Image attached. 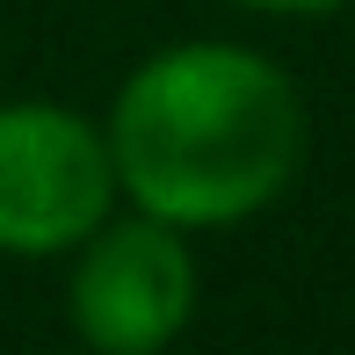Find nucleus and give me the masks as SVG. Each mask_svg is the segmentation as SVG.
<instances>
[{"label": "nucleus", "mask_w": 355, "mask_h": 355, "mask_svg": "<svg viewBox=\"0 0 355 355\" xmlns=\"http://www.w3.org/2000/svg\"><path fill=\"white\" fill-rule=\"evenodd\" d=\"M247 15H268V22H327V15L355 8V0H232Z\"/></svg>", "instance_id": "obj_4"}, {"label": "nucleus", "mask_w": 355, "mask_h": 355, "mask_svg": "<svg viewBox=\"0 0 355 355\" xmlns=\"http://www.w3.org/2000/svg\"><path fill=\"white\" fill-rule=\"evenodd\" d=\"M102 138L116 159V196L196 239L232 232L290 196L312 153V109L268 51L182 37L116 80Z\"/></svg>", "instance_id": "obj_1"}, {"label": "nucleus", "mask_w": 355, "mask_h": 355, "mask_svg": "<svg viewBox=\"0 0 355 355\" xmlns=\"http://www.w3.org/2000/svg\"><path fill=\"white\" fill-rule=\"evenodd\" d=\"M116 203L102 116L51 94L0 102V261H66Z\"/></svg>", "instance_id": "obj_2"}, {"label": "nucleus", "mask_w": 355, "mask_h": 355, "mask_svg": "<svg viewBox=\"0 0 355 355\" xmlns=\"http://www.w3.org/2000/svg\"><path fill=\"white\" fill-rule=\"evenodd\" d=\"M196 247L182 225L116 203L66 254V327L94 355H159L196 319Z\"/></svg>", "instance_id": "obj_3"}]
</instances>
